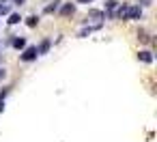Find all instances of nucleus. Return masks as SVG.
Returning a JSON list of instances; mask_svg holds the SVG:
<instances>
[{
  "label": "nucleus",
  "mask_w": 157,
  "mask_h": 142,
  "mask_svg": "<svg viewBox=\"0 0 157 142\" xmlns=\"http://www.w3.org/2000/svg\"><path fill=\"white\" fill-rule=\"evenodd\" d=\"M37 45H28V48H24V52L20 54V60L22 63H33V60H37Z\"/></svg>",
  "instance_id": "1"
},
{
  "label": "nucleus",
  "mask_w": 157,
  "mask_h": 142,
  "mask_svg": "<svg viewBox=\"0 0 157 142\" xmlns=\"http://www.w3.org/2000/svg\"><path fill=\"white\" fill-rule=\"evenodd\" d=\"M58 13L60 17H71L75 13V2H65L63 7H58Z\"/></svg>",
  "instance_id": "2"
},
{
  "label": "nucleus",
  "mask_w": 157,
  "mask_h": 142,
  "mask_svg": "<svg viewBox=\"0 0 157 142\" xmlns=\"http://www.w3.org/2000/svg\"><path fill=\"white\" fill-rule=\"evenodd\" d=\"M125 20H142V7H138V5H133V7H131V5H129Z\"/></svg>",
  "instance_id": "3"
},
{
  "label": "nucleus",
  "mask_w": 157,
  "mask_h": 142,
  "mask_svg": "<svg viewBox=\"0 0 157 142\" xmlns=\"http://www.w3.org/2000/svg\"><path fill=\"white\" fill-rule=\"evenodd\" d=\"M88 20H105V15H103V11H97V9H88V13H86V20L84 22H88Z\"/></svg>",
  "instance_id": "4"
},
{
  "label": "nucleus",
  "mask_w": 157,
  "mask_h": 142,
  "mask_svg": "<svg viewBox=\"0 0 157 142\" xmlns=\"http://www.w3.org/2000/svg\"><path fill=\"white\" fill-rule=\"evenodd\" d=\"M99 28H101V22H99V24H95V26H84V28L80 30V35H78V37H80V39H84V37H88L90 33H95V30H99Z\"/></svg>",
  "instance_id": "5"
},
{
  "label": "nucleus",
  "mask_w": 157,
  "mask_h": 142,
  "mask_svg": "<svg viewBox=\"0 0 157 142\" xmlns=\"http://www.w3.org/2000/svg\"><path fill=\"white\" fill-rule=\"evenodd\" d=\"M50 48H52V41H50V39H43V41L39 43V48H37V54H39V56H43V54H48V52H50Z\"/></svg>",
  "instance_id": "6"
},
{
  "label": "nucleus",
  "mask_w": 157,
  "mask_h": 142,
  "mask_svg": "<svg viewBox=\"0 0 157 142\" xmlns=\"http://www.w3.org/2000/svg\"><path fill=\"white\" fill-rule=\"evenodd\" d=\"M11 45H13L15 50H24V48H26V39H24V37H15V35H13Z\"/></svg>",
  "instance_id": "7"
},
{
  "label": "nucleus",
  "mask_w": 157,
  "mask_h": 142,
  "mask_svg": "<svg viewBox=\"0 0 157 142\" xmlns=\"http://www.w3.org/2000/svg\"><path fill=\"white\" fill-rule=\"evenodd\" d=\"M138 60H142V63H153V52H148V50H142L140 54H138Z\"/></svg>",
  "instance_id": "8"
},
{
  "label": "nucleus",
  "mask_w": 157,
  "mask_h": 142,
  "mask_svg": "<svg viewBox=\"0 0 157 142\" xmlns=\"http://www.w3.org/2000/svg\"><path fill=\"white\" fill-rule=\"evenodd\" d=\"M58 7H60V0H52V2L43 9V13H56V11H58Z\"/></svg>",
  "instance_id": "9"
},
{
  "label": "nucleus",
  "mask_w": 157,
  "mask_h": 142,
  "mask_svg": "<svg viewBox=\"0 0 157 142\" xmlns=\"http://www.w3.org/2000/svg\"><path fill=\"white\" fill-rule=\"evenodd\" d=\"M20 22H22V15H20V13H11V15H9V24H11V26H15V24H20Z\"/></svg>",
  "instance_id": "10"
},
{
  "label": "nucleus",
  "mask_w": 157,
  "mask_h": 142,
  "mask_svg": "<svg viewBox=\"0 0 157 142\" xmlns=\"http://www.w3.org/2000/svg\"><path fill=\"white\" fill-rule=\"evenodd\" d=\"M37 24H39V17H37V15H30V17H26V26H28V28H35Z\"/></svg>",
  "instance_id": "11"
},
{
  "label": "nucleus",
  "mask_w": 157,
  "mask_h": 142,
  "mask_svg": "<svg viewBox=\"0 0 157 142\" xmlns=\"http://www.w3.org/2000/svg\"><path fill=\"white\" fill-rule=\"evenodd\" d=\"M116 7H118L116 0H105V9H108V11H114Z\"/></svg>",
  "instance_id": "12"
},
{
  "label": "nucleus",
  "mask_w": 157,
  "mask_h": 142,
  "mask_svg": "<svg viewBox=\"0 0 157 142\" xmlns=\"http://www.w3.org/2000/svg\"><path fill=\"white\" fill-rule=\"evenodd\" d=\"M138 37H140V41H144V43H146V41H151V37L146 35V30H140V33H138Z\"/></svg>",
  "instance_id": "13"
},
{
  "label": "nucleus",
  "mask_w": 157,
  "mask_h": 142,
  "mask_svg": "<svg viewBox=\"0 0 157 142\" xmlns=\"http://www.w3.org/2000/svg\"><path fill=\"white\" fill-rule=\"evenodd\" d=\"M138 7H148V5H153V0H138Z\"/></svg>",
  "instance_id": "14"
},
{
  "label": "nucleus",
  "mask_w": 157,
  "mask_h": 142,
  "mask_svg": "<svg viewBox=\"0 0 157 142\" xmlns=\"http://www.w3.org/2000/svg\"><path fill=\"white\" fill-rule=\"evenodd\" d=\"M88 2H95V0H75V5H88Z\"/></svg>",
  "instance_id": "15"
},
{
  "label": "nucleus",
  "mask_w": 157,
  "mask_h": 142,
  "mask_svg": "<svg viewBox=\"0 0 157 142\" xmlns=\"http://www.w3.org/2000/svg\"><path fill=\"white\" fill-rule=\"evenodd\" d=\"M5 75H7V69H5V67H0V80H5Z\"/></svg>",
  "instance_id": "16"
},
{
  "label": "nucleus",
  "mask_w": 157,
  "mask_h": 142,
  "mask_svg": "<svg viewBox=\"0 0 157 142\" xmlns=\"http://www.w3.org/2000/svg\"><path fill=\"white\" fill-rule=\"evenodd\" d=\"M13 2H15V5H20V7H22V5H26V0H13Z\"/></svg>",
  "instance_id": "17"
},
{
  "label": "nucleus",
  "mask_w": 157,
  "mask_h": 142,
  "mask_svg": "<svg viewBox=\"0 0 157 142\" xmlns=\"http://www.w3.org/2000/svg\"><path fill=\"white\" fill-rule=\"evenodd\" d=\"M5 110V101H0V112H2Z\"/></svg>",
  "instance_id": "18"
},
{
  "label": "nucleus",
  "mask_w": 157,
  "mask_h": 142,
  "mask_svg": "<svg viewBox=\"0 0 157 142\" xmlns=\"http://www.w3.org/2000/svg\"><path fill=\"white\" fill-rule=\"evenodd\" d=\"M0 60H5V56H2V54H0Z\"/></svg>",
  "instance_id": "19"
}]
</instances>
